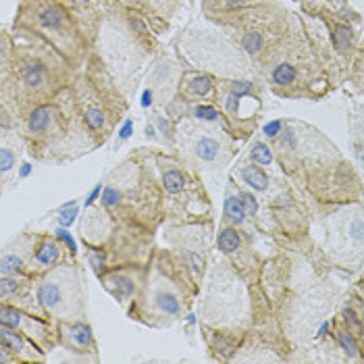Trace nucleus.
Instances as JSON below:
<instances>
[{"label": "nucleus", "instance_id": "21", "mask_svg": "<svg viewBox=\"0 0 364 364\" xmlns=\"http://www.w3.org/2000/svg\"><path fill=\"white\" fill-rule=\"evenodd\" d=\"M252 159L258 165H271L273 163V152L267 144H254L252 146Z\"/></svg>", "mask_w": 364, "mask_h": 364}, {"label": "nucleus", "instance_id": "18", "mask_svg": "<svg viewBox=\"0 0 364 364\" xmlns=\"http://www.w3.org/2000/svg\"><path fill=\"white\" fill-rule=\"evenodd\" d=\"M225 219L229 223L240 225L246 219V206H244V200L235 194H229L227 202H225Z\"/></svg>", "mask_w": 364, "mask_h": 364}, {"label": "nucleus", "instance_id": "6", "mask_svg": "<svg viewBox=\"0 0 364 364\" xmlns=\"http://www.w3.org/2000/svg\"><path fill=\"white\" fill-rule=\"evenodd\" d=\"M179 138L181 148L202 167L221 168L229 161L233 150L231 140L225 132L202 121H183Z\"/></svg>", "mask_w": 364, "mask_h": 364}, {"label": "nucleus", "instance_id": "15", "mask_svg": "<svg viewBox=\"0 0 364 364\" xmlns=\"http://www.w3.org/2000/svg\"><path fill=\"white\" fill-rule=\"evenodd\" d=\"M152 309L156 310L159 314L163 316H177L181 310H183V304L179 300V296L171 289H156L152 294Z\"/></svg>", "mask_w": 364, "mask_h": 364}, {"label": "nucleus", "instance_id": "19", "mask_svg": "<svg viewBox=\"0 0 364 364\" xmlns=\"http://www.w3.org/2000/svg\"><path fill=\"white\" fill-rule=\"evenodd\" d=\"M242 177H244V181L254 188V190H267L269 188V177H267V173L262 171L260 167H256V165H248V167L242 168Z\"/></svg>", "mask_w": 364, "mask_h": 364}, {"label": "nucleus", "instance_id": "3", "mask_svg": "<svg viewBox=\"0 0 364 364\" xmlns=\"http://www.w3.org/2000/svg\"><path fill=\"white\" fill-rule=\"evenodd\" d=\"M13 31L19 40L55 50L71 69H82L94 50L75 15L63 0H19Z\"/></svg>", "mask_w": 364, "mask_h": 364}, {"label": "nucleus", "instance_id": "10", "mask_svg": "<svg viewBox=\"0 0 364 364\" xmlns=\"http://www.w3.org/2000/svg\"><path fill=\"white\" fill-rule=\"evenodd\" d=\"M56 343L60 348H65L67 352L82 354V356L96 354V350H98L94 331L85 318L56 323Z\"/></svg>", "mask_w": 364, "mask_h": 364}, {"label": "nucleus", "instance_id": "11", "mask_svg": "<svg viewBox=\"0 0 364 364\" xmlns=\"http://www.w3.org/2000/svg\"><path fill=\"white\" fill-rule=\"evenodd\" d=\"M0 302L19 306L33 314H44L36 298V277H29V275L0 277Z\"/></svg>", "mask_w": 364, "mask_h": 364}, {"label": "nucleus", "instance_id": "2", "mask_svg": "<svg viewBox=\"0 0 364 364\" xmlns=\"http://www.w3.org/2000/svg\"><path fill=\"white\" fill-rule=\"evenodd\" d=\"M17 129L21 132L26 148L33 159L55 165L75 161L82 154L100 148L85 129L71 84L65 85L44 105L31 109Z\"/></svg>", "mask_w": 364, "mask_h": 364}, {"label": "nucleus", "instance_id": "7", "mask_svg": "<svg viewBox=\"0 0 364 364\" xmlns=\"http://www.w3.org/2000/svg\"><path fill=\"white\" fill-rule=\"evenodd\" d=\"M0 325L19 331L21 336L28 337L31 343H36L44 354H48L58 346L56 325L44 314H33L19 306L0 302Z\"/></svg>", "mask_w": 364, "mask_h": 364}, {"label": "nucleus", "instance_id": "20", "mask_svg": "<svg viewBox=\"0 0 364 364\" xmlns=\"http://www.w3.org/2000/svg\"><path fill=\"white\" fill-rule=\"evenodd\" d=\"M240 233L233 227H225L223 231L219 233V250L225 254H233L240 250Z\"/></svg>", "mask_w": 364, "mask_h": 364}, {"label": "nucleus", "instance_id": "22", "mask_svg": "<svg viewBox=\"0 0 364 364\" xmlns=\"http://www.w3.org/2000/svg\"><path fill=\"white\" fill-rule=\"evenodd\" d=\"M339 341H341L343 350H346L352 358L358 356V346H356V341H354V337H352V331H350V333H348V331H339Z\"/></svg>", "mask_w": 364, "mask_h": 364}, {"label": "nucleus", "instance_id": "5", "mask_svg": "<svg viewBox=\"0 0 364 364\" xmlns=\"http://www.w3.org/2000/svg\"><path fill=\"white\" fill-rule=\"evenodd\" d=\"M36 298L42 312L53 321L85 318V275L75 258L60 262L48 273L36 277Z\"/></svg>", "mask_w": 364, "mask_h": 364}, {"label": "nucleus", "instance_id": "14", "mask_svg": "<svg viewBox=\"0 0 364 364\" xmlns=\"http://www.w3.org/2000/svg\"><path fill=\"white\" fill-rule=\"evenodd\" d=\"M181 92L188 96V98H206L215 92V82L208 77V75H202V73H188L183 77V84H181Z\"/></svg>", "mask_w": 364, "mask_h": 364}, {"label": "nucleus", "instance_id": "17", "mask_svg": "<svg viewBox=\"0 0 364 364\" xmlns=\"http://www.w3.org/2000/svg\"><path fill=\"white\" fill-rule=\"evenodd\" d=\"M163 186L171 196H179L186 186H188V179H186V173L177 167H168L163 171Z\"/></svg>", "mask_w": 364, "mask_h": 364}, {"label": "nucleus", "instance_id": "12", "mask_svg": "<svg viewBox=\"0 0 364 364\" xmlns=\"http://www.w3.org/2000/svg\"><path fill=\"white\" fill-rule=\"evenodd\" d=\"M36 233H23L11 246L0 252V277L9 275H28V262L33 250Z\"/></svg>", "mask_w": 364, "mask_h": 364}, {"label": "nucleus", "instance_id": "9", "mask_svg": "<svg viewBox=\"0 0 364 364\" xmlns=\"http://www.w3.org/2000/svg\"><path fill=\"white\" fill-rule=\"evenodd\" d=\"M75 258L73 250H67L65 244L55 237L53 233H36L33 237V250L29 256L28 275L29 277H40L48 273L50 269L58 267L60 262Z\"/></svg>", "mask_w": 364, "mask_h": 364}, {"label": "nucleus", "instance_id": "1", "mask_svg": "<svg viewBox=\"0 0 364 364\" xmlns=\"http://www.w3.org/2000/svg\"><path fill=\"white\" fill-rule=\"evenodd\" d=\"M71 69L55 50L15 40L0 60V127H19L28 112L73 82Z\"/></svg>", "mask_w": 364, "mask_h": 364}, {"label": "nucleus", "instance_id": "16", "mask_svg": "<svg viewBox=\"0 0 364 364\" xmlns=\"http://www.w3.org/2000/svg\"><path fill=\"white\" fill-rule=\"evenodd\" d=\"M183 4V0H138V6L146 9V11H152L156 17H163L168 19L173 17V13Z\"/></svg>", "mask_w": 364, "mask_h": 364}, {"label": "nucleus", "instance_id": "8", "mask_svg": "<svg viewBox=\"0 0 364 364\" xmlns=\"http://www.w3.org/2000/svg\"><path fill=\"white\" fill-rule=\"evenodd\" d=\"M26 140L17 127H0V194L17 183Z\"/></svg>", "mask_w": 364, "mask_h": 364}, {"label": "nucleus", "instance_id": "13", "mask_svg": "<svg viewBox=\"0 0 364 364\" xmlns=\"http://www.w3.org/2000/svg\"><path fill=\"white\" fill-rule=\"evenodd\" d=\"M0 346L13 356L15 363H44L46 360V354L36 343H31L28 337L4 325H0Z\"/></svg>", "mask_w": 364, "mask_h": 364}, {"label": "nucleus", "instance_id": "23", "mask_svg": "<svg viewBox=\"0 0 364 364\" xmlns=\"http://www.w3.org/2000/svg\"><path fill=\"white\" fill-rule=\"evenodd\" d=\"M13 44H15V38H13L6 29L0 28V60L11 53Z\"/></svg>", "mask_w": 364, "mask_h": 364}, {"label": "nucleus", "instance_id": "4", "mask_svg": "<svg viewBox=\"0 0 364 364\" xmlns=\"http://www.w3.org/2000/svg\"><path fill=\"white\" fill-rule=\"evenodd\" d=\"M71 90L85 129L98 146H102L125 112V100L121 98L100 53H90L84 67L75 71Z\"/></svg>", "mask_w": 364, "mask_h": 364}]
</instances>
